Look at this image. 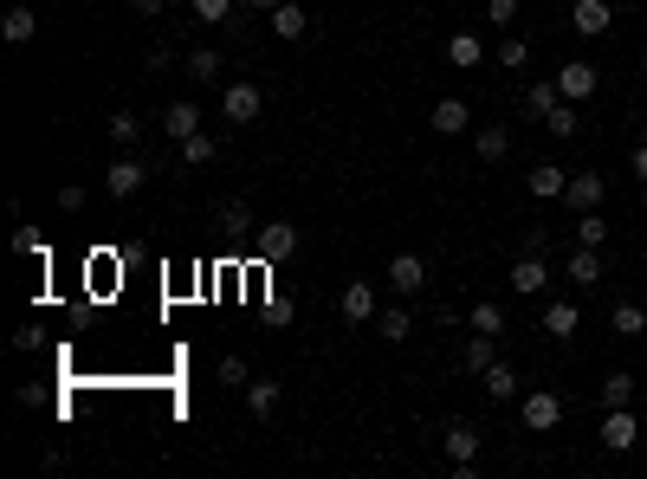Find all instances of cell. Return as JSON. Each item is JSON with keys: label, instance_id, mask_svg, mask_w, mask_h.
<instances>
[{"label": "cell", "instance_id": "ac0fdd59", "mask_svg": "<svg viewBox=\"0 0 647 479\" xmlns=\"http://www.w3.org/2000/svg\"><path fill=\"white\" fill-rule=\"evenodd\" d=\"M576 324H583V311H576L570 298H550L544 305V331L550 337H576Z\"/></svg>", "mask_w": 647, "mask_h": 479}, {"label": "cell", "instance_id": "ba28073f", "mask_svg": "<svg viewBox=\"0 0 647 479\" xmlns=\"http://www.w3.org/2000/svg\"><path fill=\"white\" fill-rule=\"evenodd\" d=\"M382 279H389V285H395V292H402V298H415L421 285H428V259H421V253H395Z\"/></svg>", "mask_w": 647, "mask_h": 479}, {"label": "cell", "instance_id": "e575fe53", "mask_svg": "<svg viewBox=\"0 0 647 479\" xmlns=\"http://www.w3.org/2000/svg\"><path fill=\"white\" fill-rule=\"evenodd\" d=\"M195 20L201 26H233V0H195Z\"/></svg>", "mask_w": 647, "mask_h": 479}, {"label": "cell", "instance_id": "d4e9b609", "mask_svg": "<svg viewBox=\"0 0 647 479\" xmlns=\"http://www.w3.org/2000/svg\"><path fill=\"white\" fill-rule=\"evenodd\" d=\"M557 104H563V91H557V78H538V85H531V91H525V111H531V117H550V111H557Z\"/></svg>", "mask_w": 647, "mask_h": 479}, {"label": "cell", "instance_id": "8992f818", "mask_svg": "<svg viewBox=\"0 0 647 479\" xmlns=\"http://www.w3.org/2000/svg\"><path fill=\"white\" fill-rule=\"evenodd\" d=\"M143 182H149V169H143L136 156H117V162L104 169V188H110L117 201H136V195H143Z\"/></svg>", "mask_w": 647, "mask_h": 479}, {"label": "cell", "instance_id": "1f68e13d", "mask_svg": "<svg viewBox=\"0 0 647 479\" xmlns=\"http://www.w3.org/2000/svg\"><path fill=\"white\" fill-rule=\"evenodd\" d=\"M609 331H615V337H641V331H647V311H641V305H615V311H609Z\"/></svg>", "mask_w": 647, "mask_h": 479}, {"label": "cell", "instance_id": "603a6c76", "mask_svg": "<svg viewBox=\"0 0 647 479\" xmlns=\"http://www.w3.org/2000/svg\"><path fill=\"white\" fill-rule=\"evenodd\" d=\"M175 149H182V162H188V169H208V162L220 156V143H214V136H208V130H195V136H182V143H175Z\"/></svg>", "mask_w": 647, "mask_h": 479}, {"label": "cell", "instance_id": "83f0119b", "mask_svg": "<svg viewBox=\"0 0 647 479\" xmlns=\"http://www.w3.org/2000/svg\"><path fill=\"white\" fill-rule=\"evenodd\" d=\"M628 402H635V376L609 369V376H602V408H628Z\"/></svg>", "mask_w": 647, "mask_h": 479}, {"label": "cell", "instance_id": "52a82bcc", "mask_svg": "<svg viewBox=\"0 0 647 479\" xmlns=\"http://www.w3.org/2000/svg\"><path fill=\"white\" fill-rule=\"evenodd\" d=\"M635 441H641V421L628 415V408H602V447H609V454H628Z\"/></svg>", "mask_w": 647, "mask_h": 479}, {"label": "cell", "instance_id": "7bdbcfd3", "mask_svg": "<svg viewBox=\"0 0 647 479\" xmlns=\"http://www.w3.org/2000/svg\"><path fill=\"white\" fill-rule=\"evenodd\" d=\"M162 7H169V0H136V13H162Z\"/></svg>", "mask_w": 647, "mask_h": 479}, {"label": "cell", "instance_id": "8fae6325", "mask_svg": "<svg viewBox=\"0 0 647 479\" xmlns=\"http://www.w3.org/2000/svg\"><path fill=\"white\" fill-rule=\"evenodd\" d=\"M609 20H615L609 0H576V7H570V26H576L583 39H602V33H609Z\"/></svg>", "mask_w": 647, "mask_h": 479}, {"label": "cell", "instance_id": "7402d4cb", "mask_svg": "<svg viewBox=\"0 0 647 479\" xmlns=\"http://www.w3.org/2000/svg\"><path fill=\"white\" fill-rule=\"evenodd\" d=\"M104 130H110V143H117V149H136V143H143V117H136V111H110Z\"/></svg>", "mask_w": 647, "mask_h": 479}, {"label": "cell", "instance_id": "ffe728a7", "mask_svg": "<svg viewBox=\"0 0 647 479\" xmlns=\"http://www.w3.org/2000/svg\"><path fill=\"white\" fill-rule=\"evenodd\" d=\"M479 59H486V46H479V33H447V65H460V72H473Z\"/></svg>", "mask_w": 647, "mask_h": 479}, {"label": "cell", "instance_id": "4dcf8cb0", "mask_svg": "<svg viewBox=\"0 0 647 479\" xmlns=\"http://www.w3.org/2000/svg\"><path fill=\"white\" fill-rule=\"evenodd\" d=\"M576 246H609V221H602V208L576 214Z\"/></svg>", "mask_w": 647, "mask_h": 479}, {"label": "cell", "instance_id": "277c9868", "mask_svg": "<svg viewBox=\"0 0 647 479\" xmlns=\"http://www.w3.org/2000/svg\"><path fill=\"white\" fill-rule=\"evenodd\" d=\"M505 279H512V292H518V298H538L544 285L557 279V272H550V259H544V253H518V259H512V272H505Z\"/></svg>", "mask_w": 647, "mask_h": 479}, {"label": "cell", "instance_id": "9a60e30c", "mask_svg": "<svg viewBox=\"0 0 647 479\" xmlns=\"http://www.w3.org/2000/svg\"><path fill=\"white\" fill-rule=\"evenodd\" d=\"M563 272H570V285H602V246H576Z\"/></svg>", "mask_w": 647, "mask_h": 479}, {"label": "cell", "instance_id": "30bf717a", "mask_svg": "<svg viewBox=\"0 0 647 479\" xmlns=\"http://www.w3.org/2000/svg\"><path fill=\"white\" fill-rule=\"evenodd\" d=\"M602 195H609V182H602L596 169H570V188H563V201H570L576 214H589V208H602Z\"/></svg>", "mask_w": 647, "mask_h": 479}, {"label": "cell", "instance_id": "7a4b0ae2", "mask_svg": "<svg viewBox=\"0 0 647 479\" xmlns=\"http://www.w3.org/2000/svg\"><path fill=\"white\" fill-rule=\"evenodd\" d=\"M253 246H259V266H279V259L298 253V227H292V221H259Z\"/></svg>", "mask_w": 647, "mask_h": 479}, {"label": "cell", "instance_id": "60d3db41", "mask_svg": "<svg viewBox=\"0 0 647 479\" xmlns=\"http://www.w3.org/2000/svg\"><path fill=\"white\" fill-rule=\"evenodd\" d=\"M13 253H46V246H39L33 227H20V234H13Z\"/></svg>", "mask_w": 647, "mask_h": 479}, {"label": "cell", "instance_id": "7c38bea8", "mask_svg": "<svg viewBox=\"0 0 647 479\" xmlns=\"http://www.w3.org/2000/svg\"><path fill=\"white\" fill-rule=\"evenodd\" d=\"M557 91H563L570 104H583L589 91H596V65H589V59H570V65L557 72Z\"/></svg>", "mask_w": 647, "mask_h": 479}, {"label": "cell", "instance_id": "d6a6232c", "mask_svg": "<svg viewBox=\"0 0 647 479\" xmlns=\"http://www.w3.org/2000/svg\"><path fill=\"white\" fill-rule=\"evenodd\" d=\"M466 324H473V331H486V337H499V331H505V311L492 305V298H479V305L466 311Z\"/></svg>", "mask_w": 647, "mask_h": 479}, {"label": "cell", "instance_id": "4316f807", "mask_svg": "<svg viewBox=\"0 0 647 479\" xmlns=\"http://www.w3.org/2000/svg\"><path fill=\"white\" fill-rule=\"evenodd\" d=\"M220 227H227V234H259V221H253V208H246L240 195L233 201H220Z\"/></svg>", "mask_w": 647, "mask_h": 479}, {"label": "cell", "instance_id": "5b68a950", "mask_svg": "<svg viewBox=\"0 0 647 479\" xmlns=\"http://www.w3.org/2000/svg\"><path fill=\"white\" fill-rule=\"evenodd\" d=\"M518 415H525L531 434H550V428L563 421V395H557V389H531L525 402H518Z\"/></svg>", "mask_w": 647, "mask_h": 479}, {"label": "cell", "instance_id": "d6986e66", "mask_svg": "<svg viewBox=\"0 0 647 479\" xmlns=\"http://www.w3.org/2000/svg\"><path fill=\"white\" fill-rule=\"evenodd\" d=\"M195 130H201L195 104H169V111H162V136H169V143H182V136H195Z\"/></svg>", "mask_w": 647, "mask_h": 479}, {"label": "cell", "instance_id": "836d02e7", "mask_svg": "<svg viewBox=\"0 0 647 479\" xmlns=\"http://www.w3.org/2000/svg\"><path fill=\"white\" fill-rule=\"evenodd\" d=\"M544 130H557V136H576V130H583V117H576V104H570V98H563V104H557V111H550V117H544Z\"/></svg>", "mask_w": 647, "mask_h": 479}, {"label": "cell", "instance_id": "4fadbf2b", "mask_svg": "<svg viewBox=\"0 0 647 479\" xmlns=\"http://www.w3.org/2000/svg\"><path fill=\"white\" fill-rule=\"evenodd\" d=\"M525 188L538 201H563V188H570V169H557V162H538V169L525 175Z\"/></svg>", "mask_w": 647, "mask_h": 479}, {"label": "cell", "instance_id": "f1b7e54d", "mask_svg": "<svg viewBox=\"0 0 647 479\" xmlns=\"http://www.w3.org/2000/svg\"><path fill=\"white\" fill-rule=\"evenodd\" d=\"M272 33L279 39H305L311 33V20H305V7H292V0H285L279 13H272Z\"/></svg>", "mask_w": 647, "mask_h": 479}, {"label": "cell", "instance_id": "5bb4252c", "mask_svg": "<svg viewBox=\"0 0 647 479\" xmlns=\"http://www.w3.org/2000/svg\"><path fill=\"white\" fill-rule=\"evenodd\" d=\"M428 123H434L440 136H466V130H473V111H466V98H440Z\"/></svg>", "mask_w": 647, "mask_h": 479}, {"label": "cell", "instance_id": "f546056e", "mask_svg": "<svg viewBox=\"0 0 647 479\" xmlns=\"http://www.w3.org/2000/svg\"><path fill=\"white\" fill-rule=\"evenodd\" d=\"M512 395H518L512 363H492V369H486V402H512Z\"/></svg>", "mask_w": 647, "mask_h": 479}, {"label": "cell", "instance_id": "6da1fadb", "mask_svg": "<svg viewBox=\"0 0 647 479\" xmlns=\"http://www.w3.org/2000/svg\"><path fill=\"white\" fill-rule=\"evenodd\" d=\"M479 441H486V434H479L473 421H453V428H447V460H453V473H460V479L479 473Z\"/></svg>", "mask_w": 647, "mask_h": 479}, {"label": "cell", "instance_id": "ab89813d", "mask_svg": "<svg viewBox=\"0 0 647 479\" xmlns=\"http://www.w3.org/2000/svg\"><path fill=\"white\" fill-rule=\"evenodd\" d=\"M85 208V188H59V214H78Z\"/></svg>", "mask_w": 647, "mask_h": 479}, {"label": "cell", "instance_id": "f6af8a7d", "mask_svg": "<svg viewBox=\"0 0 647 479\" xmlns=\"http://www.w3.org/2000/svg\"><path fill=\"white\" fill-rule=\"evenodd\" d=\"M641 72H647V52H641Z\"/></svg>", "mask_w": 647, "mask_h": 479}, {"label": "cell", "instance_id": "e0dca14e", "mask_svg": "<svg viewBox=\"0 0 647 479\" xmlns=\"http://www.w3.org/2000/svg\"><path fill=\"white\" fill-rule=\"evenodd\" d=\"M473 149H479V162H505L512 156V130H505V123H486V130L473 136Z\"/></svg>", "mask_w": 647, "mask_h": 479}, {"label": "cell", "instance_id": "cb8c5ba5", "mask_svg": "<svg viewBox=\"0 0 647 479\" xmlns=\"http://www.w3.org/2000/svg\"><path fill=\"white\" fill-rule=\"evenodd\" d=\"M408 331H415V318H408V305H389V311H376V337H389V344H402Z\"/></svg>", "mask_w": 647, "mask_h": 479}, {"label": "cell", "instance_id": "bcb514c9", "mask_svg": "<svg viewBox=\"0 0 647 479\" xmlns=\"http://www.w3.org/2000/svg\"><path fill=\"white\" fill-rule=\"evenodd\" d=\"M641 279H647V272H641Z\"/></svg>", "mask_w": 647, "mask_h": 479}, {"label": "cell", "instance_id": "ee69618b", "mask_svg": "<svg viewBox=\"0 0 647 479\" xmlns=\"http://www.w3.org/2000/svg\"><path fill=\"white\" fill-rule=\"evenodd\" d=\"M253 7H259V13H279V7H285V0H253Z\"/></svg>", "mask_w": 647, "mask_h": 479}, {"label": "cell", "instance_id": "b9f144b4", "mask_svg": "<svg viewBox=\"0 0 647 479\" xmlns=\"http://www.w3.org/2000/svg\"><path fill=\"white\" fill-rule=\"evenodd\" d=\"M628 162H635V175L647 182V143H635V156H628Z\"/></svg>", "mask_w": 647, "mask_h": 479}, {"label": "cell", "instance_id": "9c48e42d", "mask_svg": "<svg viewBox=\"0 0 647 479\" xmlns=\"http://www.w3.org/2000/svg\"><path fill=\"white\" fill-rule=\"evenodd\" d=\"M337 311H343V318H350V324H376V285H369V279H350V285H343V298H337Z\"/></svg>", "mask_w": 647, "mask_h": 479}, {"label": "cell", "instance_id": "484cf974", "mask_svg": "<svg viewBox=\"0 0 647 479\" xmlns=\"http://www.w3.org/2000/svg\"><path fill=\"white\" fill-rule=\"evenodd\" d=\"M246 408H253L259 421L279 415V382H246Z\"/></svg>", "mask_w": 647, "mask_h": 479}, {"label": "cell", "instance_id": "f35d334b", "mask_svg": "<svg viewBox=\"0 0 647 479\" xmlns=\"http://www.w3.org/2000/svg\"><path fill=\"white\" fill-rule=\"evenodd\" d=\"M220 382H240V389H246L253 376H246V363H240V357H220Z\"/></svg>", "mask_w": 647, "mask_h": 479}, {"label": "cell", "instance_id": "d590c367", "mask_svg": "<svg viewBox=\"0 0 647 479\" xmlns=\"http://www.w3.org/2000/svg\"><path fill=\"white\" fill-rule=\"evenodd\" d=\"M499 65H505V72H525V65H531V39H505V46H499Z\"/></svg>", "mask_w": 647, "mask_h": 479}, {"label": "cell", "instance_id": "3957f363", "mask_svg": "<svg viewBox=\"0 0 647 479\" xmlns=\"http://www.w3.org/2000/svg\"><path fill=\"white\" fill-rule=\"evenodd\" d=\"M220 111H227V123H259V111H266V91H259L253 78H240V85L220 91Z\"/></svg>", "mask_w": 647, "mask_h": 479}, {"label": "cell", "instance_id": "8d00e7d4", "mask_svg": "<svg viewBox=\"0 0 647 479\" xmlns=\"http://www.w3.org/2000/svg\"><path fill=\"white\" fill-rule=\"evenodd\" d=\"M188 72H195V78H220V52L214 46H195V52H188Z\"/></svg>", "mask_w": 647, "mask_h": 479}, {"label": "cell", "instance_id": "44dd1931", "mask_svg": "<svg viewBox=\"0 0 647 479\" xmlns=\"http://www.w3.org/2000/svg\"><path fill=\"white\" fill-rule=\"evenodd\" d=\"M0 33H7L13 46H26V39L39 33V13L33 7H7V13H0Z\"/></svg>", "mask_w": 647, "mask_h": 479}, {"label": "cell", "instance_id": "2e32d148", "mask_svg": "<svg viewBox=\"0 0 647 479\" xmlns=\"http://www.w3.org/2000/svg\"><path fill=\"white\" fill-rule=\"evenodd\" d=\"M492 344H499V337H486V331L466 337V350H460V369H466V376H486V369L499 363V357H492Z\"/></svg>", "mask_w": 647, "mask_h": 479}, {"label": "cell", "instance_id": "74e56055", "mask_svg": "<svg viewBox=\"0 0 647 479\" xmlns=\"http://www.w3.org/2000/svg\"><path fill=\"white\" fill-rule=\"evenodd\" d=\"M486 20L492 26H512L518 20V0H486Z\"/></svg>", "mask_w": 647, "mask_h": 479}]
</instances>
